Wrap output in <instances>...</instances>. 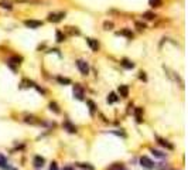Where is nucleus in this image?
<instances>
[{
    "label": "nucleus",
    "instance_id": "5",
    "mask_svg": "<svg viewBox=\"0 0 188 170\" xmlns=\"http://www.w3.org/2000/svg\"><path fill=\"white\" fill-rule=\"evenodd\" d=\"M44 162H46V160H44V157L35 156V157H34V162H33V163H34V166H35L37 169H40V167H43V166H44Z\"/></svg>",
    "mask_w": 188,
    "mask_h": 170
},
{
    "label": "nucleus",
    "instance_id": "4",
    "mask_svg": "<svg viewBox=\"0 0 188 170\" xmlns=\"http://www.w3.org/2000/svg\"><path fill=\"white\" fill-rule=\"evenodd\" d=\"M24 24H26L27 27H30V28H37V27H40L43 23H41V21H37V20H26Z\"/></svg>",
    "mask_w": 188,
    "mask_h": 170
},
{
    "label": "nucleus",
    "instance_id": "13",
    "mask_svg": "<svg viewBox=\"0 0 188 170\" xmlns=\"http://www.w3.org/2000/svg\"><path fill=\"white\" fill-rule=\"evenodd\" d=\"M77 166L81 167V169H85V170H95L93 166H91V164H88V163H77Z\"/></svg>",
    "mask_w": 188,
    "mask_h": 170
},
{
    "label": "nucleus",
    "instance_id": "27",
    "mask_svg": "<svg viewBox=\"0 0 188 170\" xmlns=\"http://www.w3.org/2000/svg\"><path fill=\"white\" fill-rule=\"evenodd\" d=\"M88 105L91 106V112H92V113H93V111H95V104H93L92 101H88Z\"/></svg>",
    "mask_w": 188,
    "mask_h": 170
},
{
    "label": "nucleus",
    "instance_id": "28",
    "mask_svg": "<svg viewBox=\"0 0 188 170\" xmlns=\"http://www.w3.org/2000/svg\"><path fill=\"white\" fill-rule=\"evenodd\" d=\"M0 6L4 7V9H12V6H10L9 3H0Z\"/></svg>",
    "mask_w": 188,
    "mask_h": 170
},
{
    "label": "nucleus",
    "instance_id": "15",
    "mask_svg": "<svg viewBox=\"0 0 188 170\" xmlns=\"http://www.w3.org/2000/svg\"><path fill=\"white\" fill-rule=\"evenodd\" d=\"M21 61H23V58H21V57H17V55H13L12 58L9 60V62H13V64H20Z\"/></svg>",
    "mask_w": 188,
    "mask_h": 170
},
{
    "label": "nucleus",
    "instance_id": "23",
    "mask_svg": "<svg viewBox=\"0 0 188 170\" xmlns=\"http://www.w3.org/2000/svg\"><path fill=\"white\" fill-rule=\"evenodd\" d=\"M65 40V37H64V34L61 33V31H57V41H58V43H62V41H64Z\"/></svg>",
    "mask_w": 188,
    "mask_h": 170
},
{
    "label": "nucleus",
    "instance_id": "11",
    "mask_svg": "<svg viewBox=\"0 0 188 170\" xmlns=\"http://www.w3.org/2000/svg\"><path fill=\"white\" fill-rule=\"evenodd\" d=\"M6 164H7V159L4 157V155L0 153V167H1V169H7L9 166H6Z\"/></svg>",
    "mask_w": 188,
    "mask_h": 170
},
{
    "label": "nucleus",
    "instance_id": "14",
    "mask_svg": "<svg viewBox=\"0 0 188 170\" xmlns=\"http://www.w3.org/2000/svg\"><path fill=\"white\" fill-rule=\"evenodd\" d=\"M64 126L68 129V132H71V133H75V132H77V128H75V126H72L69 122H65Z\"/></svg>",
    "mask_w": 188,
    "mask_h": 170
},
{
    "label": "nucleus",
    "instance_id": "30",
    "mask_svg": "<svg viewBox=\"0 0 188 170\" xmlns=\"http://www.w3.org/2000/svg\"><path fill=\"white\" fill-rule=\"evenodd\" d=\"M140 78L146 81V75H144V72H140Z\"/></svg>",
    "mask_w": 188,
    "mask_h": 170
},
{
    "label": "nucleus",
    "instance_id": "19",
    "mask_svg": "<svg viewBox=\"0 0 188 170\" xmlns=\"http://www.w3.org/2000/svg\"><path fill=\"white\" fill-rule=\"evenodd\" d=\"M58 82H59V84L69 85V84H71V79H69V78H64V77H58Z\"/></svg>",
    "mask_w": 188,
    "mask_h": 170
},
{
    "label": "nucleus",
    "instance_id": "21",
    "mask_svg": "<svg viewBox=\"0 0 188 170\" xmlns=\"http://www.w3.org/2000/svg\"><path fill=\"white\" fill-rule=\"evenodd\" d=\"M50 109H51V111H54V112H55V113H59L58 105L55 104V102H51V104H50Z\"/></svg>",
    "mask_w": 188,
    "mask_h": 170
},
{
    "label": "nucleus",
    "instance_id": "16",
    "mask_svg": "<svg viewBox=\"0 0 188 170\" xmlns=\"http://www.w3.org/2000/svg\"><path fill=\"white\" fill-rule=\"evenodd\" d=\"M117 99H119V98L116 97V94H115V92H112L109 97H108V102H109V104H113V102H116Z\"/></svg>",
    "mask_w": 188,
    "mask_h": 170
},
{
    "label": "nucleus",
    "instance_id": "3",
    "mask_svg": "<svg viewBox=\"0 0 188 170\" xmlns=\"http://www.w3.org/2000/svg\"><path fill=\"white\" fill-rule=\"evenodd\" d=\"M74 97L77 99H79V101L84 99V89H82L81 85H75V88H74Z\"/></svg>",
    "mask_w": 188,
    "mask_h": 170
},
{
    "label": "nucleus",
    "instance_id": "17",
    "mask_svg": "<svg viewBox=\"0 0 188 170\" xmlns=\"http://www.w3.org/2000/svg\"><path fill=\"white\" fill-rule=\"evenodd\" d=\"M143 17H144L146 20H153L154 17H156V14L151 13V12H146V13L143 14Z\"/></svg>",
    "mask_w": 188,
    "mask_h": 170
},
{
    "label": "nucleus",
    "instance_id": "22",
    "mask_svg": "<svg viewBox=\"0 0 188 170\" xmlns=\"http://www.w3.org/2000/svg\"><path fill=\"white\" fill-rule=\"evenodd\" d=\"M151 153H153V155H154L156 157H160V159H163V157L166 156V155H164L163 152H160V150H154V149L151 150Z\"/></svg>",
    "mask_w": 188,
    "mask_h": 170
},
{
    "label": "nucleus",
    "instance_id": "6",
    "mask_svg": "<svg viewBox=\"0 0 188 170\" xmlns=\"http://www.w3.org/2000/svg\"><path fill=\"white\" fill-rule=\"evenodd\" d=\"M88 44H89V47L92 48V51H98V50H99V43H98V40L88 39Z\"/></svg>",
    "mask_w": 188,
    "mask_h": 170
},
{
    "label": "nucleus",
    "instance_id": "31",
    "mask_svg": "<svg viewBox=\"0 0 188 170\" xmlns=\"http://www.w3.org/2000/svg\"><path fill=\"white\" fill-rule=\"evenodd\" d=\"M62 170H74V169H72V167H69V166H67V167H64Z\"/></svg>",
    "mask_w": 188,
    "mask_h": 170
},
{
    "label": "nucleus",
    "instance_id": "2",
    "mask_svg": "<svg viewBox=\"0 0 188 170\" xmlns=\"http://www.w3.org/2000/svg\"><path fill=\"white\" fill-rule=\"evenodd\" d=\"M77 65H78L79 71L82 72L84 75H86V74L89 72V65H88V62L84 61V60H78V61H77Z\"/></svg>",
    "mask_w": 188,
    "mask_h": 170
},
{
    "label": "nucleus",
    "instance_id": "25",
    "mask_svg": "<svg viewBox=\"0 0 188 170\" xmlns=\"http://www.w3.org/2000/svg\"><path fill=\"white\" fill-rule=\"evenodd\" d=\"M136 27L139 28V30H144V28H146V24H143V23H139V21H137Z\"/></svg>",
    "mask_w": 188,
    "mask_h": 170
},
{
    "label": "nucleus",
    "instance_id": "8",
    "mask_svg": "<svg viewBox=\"0 0 188 170\" xmlns=\"http://www.w3.org/2000/svg\"><path fill=\"white\" fill-rule=\"evenodd\" d=\"M61 17H64V13H59V14L51 13L50 16H48V20H50V21H59V20H61Z\"/></svg>",
    "mask_w": 188,
    "mask_h": 170
},
{
    "label": "nucleus",
    "instance_id": "12",
    "mask_svg": "<svg viewBox=\"0 0 188 170\" xmlns=\"http://www.w3.org/2000/svg\"><path fill=\"white\" fill-rule=\"evenodd\" d=\"M134 113H136V121H137V122H139V124H140V122H143V118H142L143 109H142V108H137Z\"/></svg>",
    "mask_w": 188,
    "mask_h": 170
},
{
    "label": "nucleus",
    "instance_id": "20",
    "mask_svg": "<svg viewBox=\"0 0 188 170\" xmlns=\"http://www.w3.org/2000/svg\"><path fill=\"white\" fill-rule=\"evenodd\" d=\"M150 6L151 7H160L161 6V0H150Z\"/></svg>",
    "mask_w": 188,
    "mask_h": 170
},
{
    "label": "nucleus",
    "instance_id": "18",
    "mask_svg": "<svg viewBox=\"0 0 188 170\" xmlns=\"http://www.w3.org/2000/svg\"><path fill=\"white\" fill-rule=\"evenodd\" d=\"M109 170H126V169H124L123 164L116 163V164H113V166H110V169H109Z\"/></svg>",
    "mask_w": 188,
    "mask_h": 170
},
{
    "label": "nucleus",
    "instance_id": "7",
    "mask_svg": "<svg viewBox=\"0 0 188 170\" xmlns=\"http://www.w3.org/2000/svg\"><path fill=\"white\" fill-rule=\"evenodd\" d=\"M119 94H120V97H127L129 95V86L127 85H120L119 86Z\"/></svg>",
    "mask_w": 188,
    "mask_h": 170
},
{
    "label": "nucleus",
    "instance_id": "29",
    "mask_svg": "<svg viewBox=\"0 0 188 170\" xmlns=\"http://www.w3.org/2000/svg\"><path fill=\"white\" fill-rule=\"evenodd\" d=\"M50 170H58V166H57V163H52L51 166H50Z\"/></svg>",
    "mask_w": 188,
    "mask_h": 170
},
{
    "label": "nucleus",
    "instance_id": "9",
    "mask_svg": "<svg viewBox=\"0 0 188 170\" xmlns=\"http://www.w3.org/2000/svg\"><path fill=\"white\" fill-rule=\"evenodd\" d=\"M157 140H158V143L161 145V146H164V147H167V149H170V150H171V149L174 147V146H173L171 143H168V142H167L166 139H161V137H158Z\"/></svg>",
    "mask_w": 188,
    "mask_h": 170
},
{
    "label": "nucleus",
    "instance_id": "1",
    "mask_svg": "<svg viewBox=\"0 0 188 170\" xmlns=\"http://www.w3.org/2000/svg\"><path fill=\"white\" fill-rule=\"evenodd\" d=\"M140 164H142L143 167H146V169H149V170H151V169H154V167H156L154 162H153L151 159H149L147 156H142V157H140Z\"/></svg>",
    "mask_w": 188,
    "mask_h": 170
},
{
    "label": "nucleus",
    "instance_id": "24",
    "mask_svg": "<svg viewBox=\"0 0 188 170\" xmlns=\"http://www.w3.org/2000/svg\"><path fill=\"white\" fill-rule=\"evenodd\" d=\"M119 34H123V36H126V37H129V39H132V37H133V34L130 33L129 30H123L122 33H119Z\"/></svg>",
    "mask_w": 188,
    "mask_h": 170
},
{
    "label": "nucleus",
    "instance_id": "26",
    "mask_svg": "<svg viewBox=\"0 0 188 170\" xmlns=\"http://www.w3.org/2000/svg\"><path fill=\"white\" fill-rule=\"evenodd\" d=\"M112 27H113V23H110V21H106V23H105V28H106V30H109Z\"/></svg>",
    "mask_w": 188,
    "mask_h": 170
},
{
    "label": "nucleus",
    "instance_id": "10",
    "mask_svg": "<svg viewBox=\"0 0 188 170\" xmlns=\"http://www.w3.org/2000/svg\"><path fill=\"white\" fill-rule=\"evenodd\" d=\"M122 65H123L124 68H127V70H132V68H134V64H133L132 61H129V60H126V58L122 61Z\"/></svg>",
    "mask_w": 188,
    "mask_h": 170
}]
</instances>
